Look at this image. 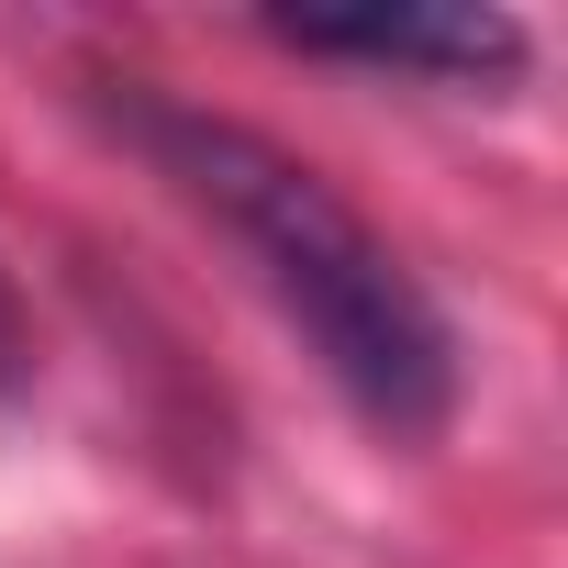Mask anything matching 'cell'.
I'll return each instance as SVG.
<instances>
[{"label":"cell","instance_id":"1","mask_svg":"<svg viewBox=\"0 0 568 568\" xmlns=\"http://www.w3.org/2000/svg\"><path fill=\"white\" fill-rule=\"evenodd\" d=\"M112 134L256 267V291L291 313V335L313 346V368L346 390V413L390 446L446 435L457 413V335L435 313V291L402 267V245L335 201L291 145H267L234 112H201L156 79H101Z\"/></svg>","mask_w":568,"mask_h":568},{"label":"cell","instance_id":"2","mask_svg":"<svg viewBox=\"0 0 568 568\" xmlns=\"http://www.w3.org/2000/svg\"><path fill=\"white\" fill-rule=\"evenodd\" d=\"M302 57H357V68H413V79H457V90H501L524 79L535 34L490 0H457V12H368V23H278Z\"/></svg>","mask_w":568,"mask_h":568},{"label":"cell","instance_id":"3","mask_svg":"<svg viewBox=\"0 0 568 568\" xmlns=\"http://www.w3.org/2000/svg\"><path fill=\"white\" fill-rule=\"evenodd\" d=\"M0 390H23V291H12V267H0Z\"/></svg>","mask_w":568,"mask_h":568}]
</instances>
